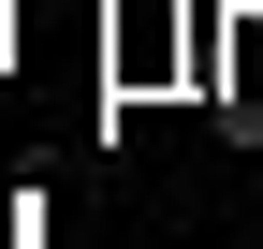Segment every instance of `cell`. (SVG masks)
<instances>
[{
	"instance_id": "cell-1",
	"label": "cell",
	"mask_w": 263,
	"mask_h": 249,
	"mask_svg": "<svg viewBox=\"0 0 263 249\" xmlns=\"http://www.w3.org/2000/svg\"><path fill=\"white\" fill-rule=\"evenodd\" d=\"M0 74H15V0H0Z\"/></svg>"
}]
</instances>
